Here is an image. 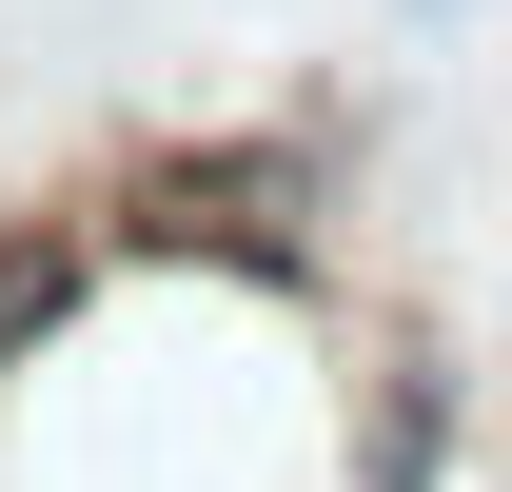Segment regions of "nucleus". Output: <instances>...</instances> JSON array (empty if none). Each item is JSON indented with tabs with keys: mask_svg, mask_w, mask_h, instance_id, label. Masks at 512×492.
<instances>
[{
	"mask_svg": "<svg viewBox=\"0 0 512 492\" xmlns=\"http://www.w3.org/2000/svg\"><path fill=\"white\" fill-rule=\"evenodd\" d=\"M473 492H493V473H473Z\"/></svg>",
	"mask_w": 512,
	"mask_h": 492,
	"instance_id": "obj_4",
	"label": "nucleus"
},
{
	"mask_svg": "<svg viewBox=\"0 0 512 492\" xmlns=\"http://www.w3.org/2000/svg\"><path fill=\"white\" fill-rule=\"evenodd\" d=\"M493 473V394L414 296H355L335 335V492H473Z\"/></svg>",
	"mask_w": 512,
	"mask_h": 492,
	"instance_id": "obj_2",
	"label": "nucleus"
},
{
	"mask_svg": "<svg viewBox=\"0 0 512 492\" xmlns=\"http://www.w3.org/2000/svg\"><path fill=\"white\" fill-rule=\"evenodd\" d=\"M99 256L119 276H197V296H276V315H316L335 276H355V178H335L296 119H138L99 138Z\"/></svg>",
	"mask_w": 512,
	"mask_h": 492,
	"instance_id": "obj_1",
	"label": "nucleus"
},
{
	"mask_svg": "<svg viewBox=\"0 0 512 492\" xmlns=\"http://www.w3.org/2000/svg\"><path fill=\"white\" fill-rule=\"evenodd\" d=\"M99 296H119V256H99V197H79V178L0 197V394H20V374L60 355V335H79Z\"/></svg>",
	"mask_w": 512,
	"mask_h": 492,
	"instance_id": "obj_3",
	"label": "nucleus"
}]
</instances>
